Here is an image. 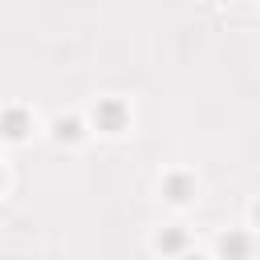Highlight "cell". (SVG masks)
Returning <instances> with one entry per match:
<instances>
[{
    "label": "cell",
    "instance_id": "6da1fadb",
    "mask_svg": "<svg viewBox=\"0 0 260 260\" xmlns=\"http://www.w3.org/2000/svg\"><path fill=\"white\" fill-rule=\"evenodd\" d=\"M93 126L102 134H122L130 126V106L122 98H98L93 102Z\"/></svg>",
    "mask_w": 260,
    "mask_h": 260
},
{
    "label": "cell",
    "instance_id": "7a4b0ae2",
    "mask_svg": "<svg viewBox=\"0 0 260 260\" xmlns=\"http://www.w3.org/2000/svg\"><path fill=\"white\" fill-rule=\"evenodd\" d=\"M28 130H32V118H28L24 106H4V110H0V138H8V142H24Z\"/></svg>",
    "mask_w": 260,
    "mask_h": 260
},
{
    "label": "cell",
    "instance_id": "3957f363",
    "mask_svg": "<svg viewBox=\"0 0 260 260\" xmlns=\"http://www.w3.org/2000/svg\"><path fill=\"white\" fill-rule=\"evenodd\" d=\"M219 256H228V260H248V256H252V236H248V232H223V236H219Z\"/></svg>",
    "mask_w": 260,
    "mask_h": 260
},
{
    "label": "cell",
    "instance_id": "277c9868",
    "mask_svg": "<svg viewBox=\"0 0 260 260\" xmlns=\"http://www.w3.org/2000/svg\"><path fill=\"white\" fill-rule=\"evenodd\" d=\"M162 195H167L171 203H187V199L195 195V179H191V175H183V171H175V175H167V179H162Z\"/></svg>",
    "mask_w": 260,
    "mask_h": 260
},
{
    "label": "cell",
    "instance_id": "5b68a950",
    "mask_svg": "<svg viewBox=\"0 0 260 260\" xmlns=\"http://www.w3.org/2000/svg\"><path fill=\"white\" fill-rule=\"evenodd\" d=\"M154 248H158L162 256H183V252H187V232H183V228H162L158 240H154Z\"/></svg>",
    "mask_w": 260,
    "mask_h": 260
},
{
    "label": "cell",
    "instance_id": "8992f818",
    "mask_svg": "<svg viewBox=\"0 0 260 260\" xmlns=\"http://www.w3.org/2000/svg\"><path fill=\"white\" fill-rule=\"evenodd\" d=\"M53 138H57V142H81V138H85L81 118H57V122H53Z\"/></svg>",
    "mask_w": 260,
    "mask_h": 260
},
{
    "label": "cell",
    "instance_id": "52a82bcc",
    "mask_svg": "<svg viewBox=\"0 0 260 260\" xmlns=\"http://www.w3.org/2000/svg\"><path fill=\"white\" fill-rule=\"evenodd\" d=\"M252 215H256V223H260V203H256V211H252Z\"/></svg>",
    "mask_w": 260,
    "mask_h": 260
},
{
    "label": "cell",
    "instance_id": "ba28073f",
    "mask_svg": "<svg viewBox=\"0 0 260 260\" xmlns=\"http://www.w3.org/2000/svg\"><path fill=\"white\" fill-rule=\"evenodd\" d=\"M183 260H203V256H183Z\"/></svg>",
    "mask_w": 260,
    "mask_h": 260
},
{
    "label": "cell",
    "instance_id": "9c48e42d",
    "mask_svg": "<svg viewBox=\"0 0 260 260\" xmlns=\"http://www.w3.org/2000/svg\"><path fill=\"white\" fill-rule=\"evenodd\" d=\"M0 183H4V171H0Z\"/></svg>",
    "mask_w": 260,
    "mask_h": 260
}]
</instances>
